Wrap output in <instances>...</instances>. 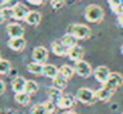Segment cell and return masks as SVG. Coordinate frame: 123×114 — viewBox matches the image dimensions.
I'll list each match as a JSON object with an SVG mask.
<instances>
[{
    "label": "cell",
    "instance_id": "cell-23",
    "mask_svg": "<svg viewBox=\"0 0 123 114\" xmlns=\"http://www.w3.org/2000/svg\"><path fill=\"white\" fill-rule=\"evenodd\" d=\"M15 101H16L17 103L22 104V106H25V104H28V103L30 102V95L27 94L25 91L18 92V94L15 95Z\"/></svg>",
    "mask_w": 123,
    "mask_h": 114
},
{
    "label": "cell",
    "instance_id": "cell-8",
    "mask_svg": "<svg viewBox=\"0 0 123 114\" xmlns=\"http://www.w3.org/2000/svg\"><path fill=\"white\" fill-rule=\"evenodd\" d=\"M6 31H7V35L10 36V38L23 37V35H24V29L18 23H10V24H7Z\"/></svg>",
    "mask_w": 123,
    "mask_h": 114
},
{
    "label": "cell",
    "instance_id": "cell-3",
    "mask_svg": "<svg viewBox=\"0 0 123 114\" xmlns=\"http://www.w3.org/2000/svg\"><path fill=\"white\" fill-rule=\"evenodd\" d=\"M76 98L85 104H91L94 102V100H97L95 92L89 88H80L76 92Z\"/></svg>",
    "mask_w": 123,
    "mask_h": 114
},
{
    "label": "cell",
    "instance_id": "cell-39",
    "mask_svg": "<svg viewBox=\"0 0 123 114\" xmlns=\"http://www.w3.org/2000/svg\"><path fill=\"white\" fill-rule=\"evenodd\" d=\"M122 114H123V113H122Z\"/></svg>",
    "mask_w": 123,
    "mask_h": 114
},
{
    "label": "cell",
    "instance_id": "cell-12",
    "mask_svg": "<svg viewBox=\"0 0 123 114\" xmlns=\"http://www.w3.org/2000/svg\"><path fill=\"white\" fill-rule=\"evenodd\" d=\"M75 103V98L71 96V95H62V97L55 102V104H57V107L58 108H60V109H68V108H70V107H73V104Z\"/></svg>",
    "mask_w": 123,
    "mask_h": 114
},
{
    "label": "cell",
    "instance_id": "cell-15",
    "mask_svg": "<svg viewBox=\"0 0 123 114\" xmlns=\"http://www.w3.org/2000/svg\"><path fill=\"white\" fill-rule=\"evenodd\" d=\"M51 49H52L53 54H54V55H58V56H64V55H67V52H68V49H67L63 44H62L60 41H54V42H52Z\"/></svg>",
    "mask_w": 123,
    "mask_h": 114
},
{
    "label": "cell",
    "instance_id": "cell-22",
    "mask_svg": "<svg viewBox=\"0 0 123 114\" xmlns=\"http://www.w3.org/2000/svg\"><path fill=\"white\" fill-rule=\"evenodd\" d=\"M62 95H63V92H62V90L60 89H58V88H55V87H51V88H48V90H47V96H48V98L51 100V101H58L60 97H62Z\"/></svg>",
    "mask_w": 123,
    "mask_h": 114
},
{
    "label": "cell",
    "instance_id": "cell-33",
    "mask_svg": "<svg viewBox=\"0 0 123 114\" xmlns=\"http://www.w3.org/2000/svg\"><path fill=\"white\" fill-rule=\"evenodd\" d=\"M5 91V83L0 79V94H3Z\"/></svg>",
    "mask_w": 123,
    "mask_h": 114
},
{
    "label": "cell",
    "instance_id": "cell-36",
    "mask_svg": "<svg viewBox=\"0 0 123 114\" xmlns=\"http://www.w3.org/2000/svg\"><path fill=\"white\" fill-rule=\"evenodd\" d=\"M121 52H122V55H123V44H122V47H121Z\"/></svg>",
    "mask_w": 123,
    "mask_h": 114
},
{
    "label": "cell",
    "instance_id": "cell-2",
    "mask_svg": "<svg viewBox=\"0 0 123 114\" xmlns=\"http://www.w3.org/2000/svg\"><path fill=\"white\" fill-rule=\"evenodd\" d=\"M69 34L75 36L77 40H85L89 37L91 29L85 24H71L69 25Z\"/></svg>",
    "mask_w": 123,
    "mask_h": 114
},
{
    "label": "cell",
    "instance_id": "cell-1",
    "mask_svg": "<svg viewBox=\"0 0 123 114\" xmlns=\"http://www.w3.org/2000/svg\"><path fill=\"white\" fill-rule=\"evenodd\" d=\"M85 18L91 23H98L104 18V10L99 5H89L85 11Z\"/></svg>",
    "mask_w": 123,
    "mask_h": 114
},
{
    "label": "cell",
    "instance_id": "cell-34",
    "mask_svg": "<svg viewBox=\"0 0 123 114\" xmlns=\"http://www.w3.org/2000/svg\"><path fill=\"white\" fill-rule=\"evenodd\" d=\"M62 114H77L76 112H73V110H65V112H63Z\"/></svg>",
    "mask_w": 123,
    "mask_h": 114
},
{
    "label": "cell",
    "instance_id": "cell-32",
    "mask_svg": "<svg viewBox=\"0 0 123 114\" xmlns=\"http://www.w3.org/2000/svg\"><path fill=\"white\" fill-rule=\"evenodd\" d=\"M28 3H30L31 5H41L43 0H27Z\"/></svg>",
    "mask_w": 123,
    "mask_h": 114
},
{
    "label": "cell",
    "instance_id": "cell-5",
    "mask_svg": "<svg viewBox=\"0 0 123 114\" xmlns=\"http://www.w3.org/2000/svg\"><path fill=\"white\" fill-rule=\"evenodd\" d=\"M74 69H75V72H76L80 77L88 78V77H91V75H92V67H91V65H89L87 61H85V60L76 61Z\"/></svg>",
    "mask_w": 123,
    "mask_h": 114
},
{
    "label": "cell",
    "instance_id": "cell-27",
    "mask_svg": "<svg viewBox=\"0 0 123 114\" xmlns=\"http://www.w3.org/2000/svg\"><path fill=\"white\" fill-rule=\"evenodd\" d=\"M41 104L43 106V108H45V110H46L47 114H52V113L55 110V104H54V102L51 101V100H47V101H45V102L41 103Z\"/></svg>",
    "mask_w": 123,
    "mask_h": 114
},
{
    "label": "cell",
    "instance_id": "cell-16",
    "mask_svg": "<svg viewBox=\"0 0 123 114\" xmlns=\"http://www.w3.org/2000/svg\"><path fill=\"white\" fill-rule=\"evenodd\" d=\"M43 76L51 78V79H54L58 75H59V69H57L54 65L52 64H47V65H43Z\"/></svg>",
    "mask_w": 123,
    "mask_h": 114
},
{
    "label": "cell",
    "instance_id": "cell-13",
    "mask_svg": "<svg viewBox=\"0 0 123 114\" xmlns=\"http://www.w3.org/2000/svg\"><path fill=\"white\" fill-rule=\"evenodd\" d=\"M25 79L21 76H17L12 79V83H11V87H12V90L18 94V92H23L24 91V87H25Z\"/></svg>",
    "mask_w": 123,
    "mask_h": 114
},
{
    "label": "cell",
    "instance_id": "cell-35",
    "mask_svg": "<svg viewBox=\"0 0 123 114\" xmlns=\"http://www.w3.org/2000/svg\"><path fill=\"white\" fill-rule=\"evenodd\" d=\"M4 21V17H3V13H1V9H0V22Z\"/></svg>",
    "mask_w": 123,
    "mask_h": 114
},
{
    "label": "cell",
    "instance_id": "cell-26",
    "mask_svg": "<svg viewBox=\"0 0 123 114\" xmlns=\"http://www.w3.org/2000/svg\"><path fill=\"white\" fill-rule=\"evenodd\" d=\"M11 70V64L9 60L0 59V75H6Z\"/></svg>",
    "mask_w": 123,
    "mask_h": 114
},
{
    "label": "cell",
    "instance_id": "cell-9",
    "mask_svg": "<svg viewBox=\"0 0 123 114\" xmlns=\"http://www.w3.org/2000/svg\"><path fill=\"white\" fill-rule=\"evenodd\" d=\"M67 55L69 56V59L70 60H73V61H80V60H82V58H83V55H85V50H83V48L81 47V46H74V47H71V48H69L68 49V52H67Z\"/></svg>",
    "mask_w": 123,
    "mask_h": 114
},
{
    "label": "cell",
    "instance_id": "cell-14",
    "mask_svg": "<svg viewBox=\"0 0 123 114\" xmlns=\"http://www.w3.org/2000/svg\"><path fill=\"white\" fill-rule=\"evenodd\" d=\"M24 21H25L27 24L35 27V25H37V24L41 22V15H40V12H37V11H29Z\"/></svg>",
    "mask_w": 123,
    "mask_h": 114
},
{
    "label": "cell",
    "instance_id": "cell-10",
    "mask_svg": "<svg viewBox=\"0 0 123 114\" xmlns=\"http://www.w3.org/2000/svg\"><path fill=\"white\" fill-rule=\"evenodd\" d=\"M25 40L24 37H15V38H10L7 42V46L10 49L15 50V52H21L25 48Z\"/></svg>",
    "mask_w": 123,
    "mask_h": 114
},
{
    "label": "cell",
    "instance_id": "cell-6",
    "mask_svg": "<svg viewBox=\"0 0 123 114\" xmlns=\"http://www.w3.org/2000/svg\"><path fill=\"white\" fill-rule=\"evenodd\" d=\"M11 10H12V18L16 19V21L25 19V17H27V15H28V12H29L28 7H27L25 5L21 4V3H16V4L11 7Z\"/></svg>",
    "mask_w": 123,
    "mask_h": 114
},
{
    "label": "cell",
    "instance_id": "cell-30",
    "mask_svg": "<svg viewBox=\"0 0 123 114\" xmlns=\"http://www.w3.org/2000/svg\"><path fill=\"white\" fill-rule=\"evenodd\" d=\"M1 13H3L4 19L12 18V10H11V7H3L1 9Z\"/></svg>",
    "mask_w": 123,
    "mask_h": 114
},
{
    "label": "cell",
    "instance_id": "cell-7",
    "mask_svg": "<svg viewBox=\"0 0 123 114\" xmlns=\"http://www.w3.org/2000/svg\"><path fill=\"white\" fill-rule=\"evenodd\" d=\"M31 56H33V60L35 63H45L48 58V50L42 47V46H39V47H35L33 49V53H31Z\"/></svg>",
    "mask_w": 123,
    "mask_h": 114
},
{
    "label": "cell",
    "instance_id": "cell-37",
    "mask_svg": "<svg viewBox=\"0 0 123 114\" xmlns=\"http://www.w3.org/2000/svg\"><path fill=\"white\" fill-rule=\"evenodd\" d=\"M49 1H51V0H49Z\"/></svg>",
    "mask_w": 123,
    "mask_h": 114
},
{
    "label": "cell",
    "instance_id": "cell-28",
    "mask_svg": "<svg viewBox=\"0 0 123 114\" xmlns=\"http://www.w3.org/2000/svg\"><path fill=\"white\" fill-rule=\"evenodd\" d=\"M67 0H51V6L53 10H60L65 5Z\"/></svg>",
    "mask_w": 123,
    "mask_h": 114
},
{
    "label": "cell",
    "instance_id": "cell-20",
    "mask_svg": "<svg viewBox=\"0 0 123 114\" xmlns=\"http://www.w3.org/2000/svg\"><path fill=\"white\" fill-rule=\"evenodd\" d=\"M107 4L110 6V10L115 13V15H119L122 9H123V3L122 0H107Z\"/></svg>",
    "mask_w": 123,
    "mask_h": 114
},
{
    "label": "cell",
    "instance_id": "cell-18",
    "mask_svg": "<svg viewBox=\"0 0 123 114\" xmlns=\"http://www.w3.org/2000/svg\"><path fill=\"white\" fill-rule=\"evenodd\" d=\"M60 42H62V44H63L67 49H69V48H71V47H74V46L77 44V38L75 36H73L71 34L68 33V34H65L63 37H62Z\"/></svg>",
    "mask_w": 123,
    "mask_h": 114
},
{
    "label": "cell",
    "instance_id": "cell-31",
    "mask_svg": "<svg viewBox=\"0 0 123 114\" xmlns=\"http://www.w3.org/2000/svg\"><path fill=\"white\" fill-rule=\"evenodd\" d=\"M117 21H118V24H119L121 27H123V9H122L121 13L117 16Z\"/></svg>",
    "mask_w": 123,
    "mask_h": 114
},
{
    "label": "cell",
    "instance_id": "cell-38",
    "mask_svg": "<svg viewBox=\"0 0 123 114\" xmlns=\"http://www.w3.org/2000/svg\"><path fill=\"white\" fill-rule=\"evenodd\" d=\"M0 59H1V58H0Z\"/></svg>",
    "mask_w": 123,
    "mask_h": 114
},
{
    "label": "cell",
    "instance_id": "cell-24",
    "mask_svg": "<svg viewBox=\"0 0 123 114\" xmlns=\"http://www.w3.org/2000/svg\"><path fill=\"white\" fill-rule=\"evenodd\" d=\"M37 90H39V85H37L36 82H34V81H27V82H25L24 91H25L27 94L31 95V94H35Z\"/></svg>",
    "mask_w": 123,
    "mask_h": 114
},
{
    "label": "cell",
    "instance_id": "cell-29",
    "mask_svg": "<svg viewBox=\"0 0 123 114\" xmlns=\"http://www.w3.org/2000/svg\"><path fill=\"white\" fill-rule=\"evenodd\" d=\"M31 114H47L42 104H34L31 107Z\"/></svg>",
    "mask_w": 123,
    "mask_h": 114
},
{
    "label": "cell",
    "instance_id": "cell-19",
    "mask_svg": "<svg viewBox=\"0 0 123 114\" xmlns=\"http://www.w3.org/2000/svg\"><path fill=\"white\" fill-rule=\"evenodd\" d=\"M75 73V69L71 67L70 65H62L60 69H59V75L65 78V79H70Z\"/></svg>",
    "mask_w": 123,
    "mask_h": 114
},
{
    "label": "cell",
    "instance_id": "cell-11",
    "mask_svg": "<svg viewBox=\"0 0 123 114\" xmlns=\"http://www.w3.org/2000/svg\"><path fill=\"white\" fill-rule=\"evenodd\" d=\"M110 73H111V72L109 71V69H107L106 66H98V67L94 70V77H95V79H97L99 83H101V84H104V83L107 81Z\"/></svg>",
    "mask_w": 123,
    "mask_h": 114
},
{
    "label": "cell",
    "instance_id": "cell-4",
    "mask_svg": "<svg viewBox=\"0 0 123 114\" xmlns=\"http://www.w3.org/2000/svg\"><path fill=\"white\" fill-rule=\"evenodd\" d=\"M122 83H123V77L119 73L113 72V73H110L107 81L103 84V88H105L107 90H111V91H115Z\"/></svg>",
    "mask_w": 123,
    "mask_h": 114
},
{
    "label": "cell",
    "instance_id": "cell-17",
    "mask_svg": "<svg viewBox=\"0 0 123 114\" xmlns=\"http://www.w3.org/2000/svg\"><path fill=\"white\" fill-rule=\"evenodd\" d=\"M94 92H95V98H97V100H99V101H109L110 97L113 95L115 91L107 90V89H105V88L101 87L100 89H98V90L94 91Z\"/></svg>",
    "mask_w": 123,
    "mask_h": 114
},
{
    "label": "cell",
    "instance_id": "cell-25",
    "mask_svg": "<svg viewBox=\"0 0 123 114\" xmlns=\"http://www.w3.org/2000/svg\"><path fill=\"white\" fill-rule=\"evenodd\" d=\"M53 87H55V88H58V89H64V88H67V79L65 78H63L60 75H58L54 79H53Z\"/></svg>",
    "mask_w": 123,
    "mask_h": 114
},
{
    "label": "cell",
    "instance_id": "cell-21",
    "mask_svg": "<svg viewBox=\"0 0 123 114\" xmlns=\"http://www.w3.org/2000/svg\"><path fill=\"white\" fill-rule=\"evenodd\" d=\"M27 69L33 75H42L43 73V65L40 64V63H35V61L29 63L27 65Z\"/></svg>",
    "mask_w": 123,
    "mask_h": 114
}]
</instances>
